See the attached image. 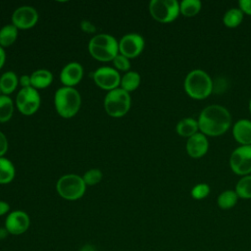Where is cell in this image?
<instances>
[{
	"label": "cell",
	"instance_id": "cell-12",
	"mask_svg": "<svg viewBox=\"0 0 251 251\" xmlns=\"http://www.w3.org/2000/svg\"><path fill=\"white\" fill-rule=\"evenodd\" d=\"M30 225V220L28 215L21 210H16L11 213L6 218L5 228L8 233L13 235H20L25 233Z\"/></svg>",
	"mask_w": 251,
	"mask_h": 251
},
{
	"label": "cell",
	"instance_id": "cell-9",
	"mask_svg": "<svg viewBox=\"0 0 251 251\" xmlns=\"http://www.w3.org/2000/svg\"><path fill=\"white\" fill-rule=\"evenodd\" d=\"M16 105L24 115H32L40 106V96L37 89L32 86L23 87L17 94Z\"/></svg>",
	"mask_w": 251,
	"mask_h": 251
},
{
	"label": "cell",
	"instance_id": "cell-8",
	"mask_svg": "<svg viewBox=\"0 0 251 251\" xmlns=\"http://www.w3.org/2000/svg\"><path fill=\"white\" fill-rule=\"evenodd\" d=\"M229 166L232 172L239 176L251 173V145H240L235 148L229 157Z\"/></svg>",
	"mask_w": 251,
	"mask_h": 251
},
{
	"label": "cell",
	"instance_id": "cell-18",
	"mask_svg": "<svg viewBox=\"0 0 251 251\" xmlns=\"http://www.w3.org/2000/svg\"><path fill=\"white\" fill-rule=\"evenodd\" d=\"M176 129L178 135L189 138L197 133V130L199 129L198 122L193 118H184L176 124Z\"/></svg>",
	"mask_w": 251,
	"mask_h": 251
},
{
	"label": "cell",
	"instance_id": "cell-5",
	"mask_svg": "<svg viewBox=\"0 0 251 251\" xmlns=\"http://www.w3.org/2000/svg\"><path fill=\"white\" fill-rule=\"evenodd\" d=\"M86 184L83 178L77 175L69 174L61 176L56 183L58 194L67 200H76L83 196Z\"/></svg>",
	"mask_w": 251,
	"mask_h": 251
},
{
	"label": "cell",
	"instance_id": "cell-29",
	"mask_svg": "<svg viewBox=\"0 0 251 251\" xmlns=\"http://www.w3.org/2000/svg\"><path fill=\"white\" fill-rule=\"evenodd\" d=\"M210 193V186L207 183H198L191 189V196L196 200L204 199Z\"/></svg>",
	"mask_w": 251,
	"mask_h": 251
},
{
	"label": "cell",
	"instance_id": "cell-7",
	"mask_svg": "<svg viewBox=\"0 0 251 251\" xmlns=\"http://www.w3.org/2000/svg\"><path fill=\"white\" fill-rule=\"evenodd\" d=\"M149 12L156 21L170 23L180 13L179 3L176 0H152L149 3Z\"/></svg>",
	"mask_w": 251,
	"mask_h": 251
},
{
	"label": "cell",
	"instance_id": "cell-27",
	"mask_svg": "<svg viewBox=\"0 0 251 251\" xmlns=\"http://www.w3.org/2000/svg\"><path fill=\"white\" fill-rule=\"evenodd\" d=\"M235 192L238 197L243 199L251 198V175L243 176L235 185Z\"/></svg>",
	"mask_w": 251,
	"mask_h": 251
},
{
	"label": "cell",
	"instance_id": "cell-30",
	"mask_svg": "<svg viewBox=\"0 0 251 251\" xmlns=\"http://www.w3.org/2000/svg\"><path fill=\"white\" fill-rule=\"evenodd\" d=\"M113 64L117 70L123 71V72H128V70L130 68L129 59L122 54H118L113 59Z\"/></svg>",
	"mask_w": 251,
	"mask_h": 251
},
{
	"label": "cell",
	"instance_id": "cell-19",
	"mask_svg": "<svg viewBox=\"0 0 251 251\" xmlns=\"http://www.w3.org/2000/svg\"><path fill=\"white\" fill-rule=\"evenodd\" d=\"M19 79L17 75L12 72H6L4 73L1 76H0V90L4 95H8L10 93H12L17 85H18Z\"/></svg>",
	"mask_w": 251,
	"mask_h": 251
},
{
	"label": "cell",
	"instance_id": "cell-25",
	"mask_svg": "<svg viewBox=\"0 0 251 251\" xmlns=\"http://www.w3.org/2000/svg\"><path fill=\"white\" fill-rule=\"evenodd\" d=\"M238 196L235 190H225L223 191L217 199L218 206L224 210L232 208L237 203Z\"/></svg>",
	"mask_w": 251,
	"mask_h": 251
},
{
	"label": "cell",
	"instance_id": "cell-2",
	"mask_svg": "<svg viewBox=\"0 0 251 251\" xmlns=\"http://www.w3.org/2000/svg\"><path fill=\"white\" fill-rule=\"evenodd\" d=\"M183 86L187 95L197 100L207 98L214 87L210 75L201 69L190 71L184 78Z\"/></svg>",
	"mask_w": 251,
	"mask_h": 251
},
{
	"label": "cell",
	"instance_id": "cell-34",
	"mask_svg": "<svg viewBox=\"0 0 251 251\" xmlns=\"http://www.w3.org/2000/svg\"><path fill=\"white\" fill-rule=\"evenodd\" d=\"M20 84L22 85V88H23V87H29V86H31L30 75H23L20 77Z\"/></svg>",
	"mask_w": 251,
	"mask_h": 251
},
{
	"label": "cell",
	"instance_id": "cell-33",
	"mask_svg": "<svg viewBox=\"0 0 251 251\" xmlns=\"http://www.w3.org/2000/svg\"><path fill=\"white\" fill-rule=\"evenodd\" d=\"M8 149V141L3 132L0 131V157H2Z\"/></svg>",
	"mask_w": 251,
	"mask_h": 251
},
{
	"label": "cell",
	"instance_id": "cell-1",
	"mask_svg": "<svg viewBox=\"0 0 251 251\" xmlns=\"http://www.w3.org/2000/svg\"><path fill=\"white\" fill-rule=\"evenodd\" d=\"M198 126L201 132L209 136L224 134L230 126L231 116L224 106L214 104L205 107L198 117Z\"/></svg>",
	"mask_w": 251,
	"mask_h": 251
},
{
	"label": "cell",
	"instance_id": "cell-31",
	"mask_svg": "<svg viewBox=\"0 0 251 251\" xmlns=\"http://www.w3.org/2000/svg\"><path fill=\"white\" fill-rule=\"evenodd\" d=\"M239 9L248 15H251V0H240L238 2Z\"/></svg>",
	"mask_w": 251,
	"mask_h": 251
},
{
	"label": "cell",
	"instance_id": "cell-24",
	"mask_svg": "<svg viewBox=\"0 0 251 251\" xmlns=\"http://www.w3.org/2000/svg\"><path fill=\"white\" fill-rule=\"evenodd\" d=\"M14 113V104L8 95H0V123L9 121Z\"/></svg>",
	"mask_w": 251,
	"mask_h": 251
},
{
	"label": "cell",
	"instance_id": "cell-14",
	"mask_svg": "<svg viewBox=\"0 0 251 251\" xmlns=\"http://www.w3.org/2000/svg\"><path fill=\"white\" fill-rule=\"evenodd\" d=\"M209 148V142L207 136L202 132H197L190 136L185 145V149L187 154L194 159H198L203 157Z\"/></svg>",
	"mask_w": 251,
	"mask_h": 251
},
{
	"label": "cell",
	"instance_id": "cell-11",
	"mask_svg": "<svg viewBox=\"0 0 251 251\" xmlns=\"http://www.w3.org/2000/svg\"><path fill=\"white\" fill-rule=\"evenodd\" d=\"M144 48V38L138 33H127L119 42L120 54L126 58L137 57Z\"/></svg>",
	"mask_w": 251,
	"mask_h": 251
},
{
	"label": "cell",
	"instance_id": "cell-16",
	"mask_svg": "<svg viewBox=\"0 0 251 251\" xmlns=\"http://www.w3.org/2000/svg\"><path fill=\"white\" fill-rule=\"evenodd\" d=\"M234 139L241 145H251V121L238 120L232 127Z\"/></svg>",
	"mask_w": 251,
	"mask_h": 251
},
{
	"label": "cell",
	"instance_id": "cell-10",
	"mask_svg": "<svg viewBox=\"0 0 251 251\" xmlns=\"http://www.w3.org/2000/svg\"><path fill=\"white\" fill-rule=\"evenodd\" d=\"M95 81V83L102 89L113 90L118 88L121 84V75L119 72L111 67H100L93 73L89 74Z\"/></svg>",
	"mask_w": 251,
	"mask_h": 251
},
{
	"label": "cell",
	"instance_id": "cell-13",
	"mask_svg": "<svg viewBox=\"0 0 251 251\" xmlns=\"http://www.w3.org/2000/svg\"><path fill=\"white\" fill-rule=\"evenodd\" d=\"M38 20L37 11L31 6H21L12 15V23L17 28H29L35 25Z\"/></svg>",
	"mask_w": 251,
	"mask_h": 251
},
{
	"label": "cell",
	"instance_id": "cell-22",
	"mask_svg": "<svg viewBox=\"0 0 251 251\" xmlns=\"http://www.w3.org/2000/svg\"><path fill=\"white\" fill-rule=\"evenodd\" d=\"M18 36V28L13 25H4L0 29V46L8 47L12 45Z\"/></svg>",
	"mask_w": 251,
	"mask_h": 251
},
{
	"label": "cell",
	"instance_id": "cell-39",
	"mask_svg": "<svg viewBox=\"0 0 251 251\" xmlns=\"http://www.w3.org/2000/svg\"><path fill=\"white\" fill-rule=\"evenodd\" d=\"M249 111H250V114H251V98L249 100Z\"/></svg>",
	"mask_w": 251,
	"mask_h": 251
},
{
	"label": "cell",
	"instance_id": "cell-3",
	"mask_svg": "<svg viewBox=\"0 0 251 251\" xmlns=\"http://www.w3.org/2000/svg\"><path fill=\"white\" fill-rule=\"evenodd\" d=\"M54 103L57 113L66 119L74 117L79 110L81 98L74 87L63 86L56 90Z\"/></svg>",
	"mask_w": 251,
	"mask_h": 251
},
{
	"label": "cell",
	"instance_id": "cell-35",
	"mask_svg": "<svg viewBox=\"0 0 251 251\" xmlns=\"http://www.w3.org/2000/svg\"><path fill=\"white\" fill-rule=\"evenodd\" d=\"M9 210H10V205L5 201L0 200V216L7 214L9 212Z\"/></svg>",
	"mask_w": 251,
	"mask_h": 251
},
{
	"label": "cell",
	"instance_id": "cell-38",
	"mask_svg": "<svg viewBox=\"0 0 251 251\" xmlns=\"http://www.w3.org/2000/svg\"><path fill=\"white\" fill-rule=\"evenodd\" d=\"M8 234V231L6 230L5 227H1L0 228V239H3L4 237H6Z\"/></svg>",
	"mask_w": 251,
	"mask_h": 251
},
{
	"label": "cell",
	"instance_id": "cell-15",
	"mask_svg": "<svg viewBox=\"0 0 251 251\" xmlns=\"http://www.w3.org/2000/svg\"><path fill=\"white\" fill-rule=\"evenodd\" d=\"M82 75V66L77 62H71L62 69L60 74V79L65 86L73 87L81 80Z\"/></svg>",
	"mask_w": 251,
	"mask_h": 251
},
{
	"label": "cell",
	"instance_id": "cell-28",
	"mask_svg": "<svg viewBox=\"0 0 251 251\" xmlns=\"http://www.w3.org/2000/svg\"><path fill=\"white\" fill-rule=\"evenodd\" d=\"M82 178L86 185H94L102 179V173L98 169H91L85 172Z\"/></svg>",
	"mask_w": 251,
	"mask_h": 251
},
{
	"label": "cell",
	"instance_id": "cell-37",
	"mask_svg": "<svg viewBox=\"0 0 251 251\" xmlns=\"http://www.w3.org/2000/svg\"><path fill=\"white\" fill-rule=\"evenodd\" d=\"M79 251H95V249L92 245L87 244V245H84L83 247H81V249Z\"/></svg>",
	"mask_w": 251,
	"mask_h": 251
},
{
	"label": "cell",
	"instance_id": "cell-21",
	"mask_svg": "<svg viewBox=\"0 0 251 251\" xmlns=\"http://www.w3.org/2000/svg\"><path fill=\"white\" fill-rule=\"evenodd\" d=\"M140 84V75L136 72L128 71L121 78V88L126 92L135 90Z\"/></svg>",
	"mask_w": 251,
	"mask_h": 251
},
{
	"label": "cell",
	"instance_id": "cell-20",
	"mask_svg": "<svg viewBox=\"0 0 251 251\" xmlns=\"http://www.w3.org/2000/svg\"><path fill=\"white\" fill-rule=\"evenodd\" d=\"M15 167L7 158L0 157V183L6 184L11 182L15 177Z\"/></svg>",
	"mask_w": 251,
	"mask_h": 251
},
{
	"label": "cell",
	"instance_id": "cell-23",
	"mask_svg": "<svg viewBox=\"0 0 251 251\" xmlns=\"http://www.w3.org/2000/svg\"><path fill=\"white\" fill-rule=\"evenodd\" d=\"M243 20V12L239 8H230L228 9L224 17L223 22L227 27H235L241 24Z\"/></svg>",
	"mask_w": 251,
	"mask_h": 251
},
{
	"label": "cell",
	"instance_id": "cell-32",
	"mask_svg": "<svg viewBox=\"0 0 251 251\" xmlns=\"http://www.w3.org/2000/svg\"><path fill=\"white\" fill-rule=\"evenodd\" d=\"M80 27L83 31H85L87 33H92L96 30L95 25L92 23H90L89 21H85V20L80 23Z\"/></svg>",
	"mask_w": 251,
	"mask_h": 251
},
{
	"label": "cell",
	"instance_id": "cell-4",
	"mask_svg": "<svg viewBox=\"0 0 251 251\" xmlns=\"http://www.w3.org/2000/svg\"><path fill=\"white\" fill-rule=\"evenodd\" d=\"M88 51L93 58L99 61H113L119 54V42L110 34L100 33L90 39Z\"/></svg>",
	"mask_w": 251,
	"mask_h": 251
},
{
	"label": "cell",
	"instance_id": "cell-6",
	"mask_svg": "<svg viewBox=\"0 0 251 251\" xmlns=\"http://www.w3.org/2000/svg\"><path fill=\"white\" fill-rule=\"evenodd\" d=\"M104 108L107 114L114 118L126 115L130 108V96L128 92L121 87L109 91L104 99Z\"/></svg>",
	"mask_w": 251,
	"mask_h": 251
},
{
	"label": "cell",
	"instance_id": "cell-17",
	"mask_svg": "<svg viewBox=\"0 0 251 251\" xmlns=\"http://www.w3.org/2000/svg\"><path fill=\"white\" fill-rule=\"evenodd\" d=\"M52 80H53V75L51 74V72L45 69L36 70L30 75L31 86L35 89L46 88L51 84Z\"/></svg>",
	"mask_w": 251,
	"mask_h": 251
},
{
	"label": "cell",
	"instance_id": "cell-26",
	"mask_svg": "<svg viewBox=\"0 0 251 251\" xmlns=\"http://www.w3.org/2000/svg\"><path fill=\"white\" fill-rule=\"evenodd\" d=\"M202 3L199 0H182L179 3V11L185 17H193L201 10Z\"/></svg>",
	"mask_w": 251,
	"mask_h": 251
},
{
	"label": "cell",
	"instance_id": "cell-36",
	"mask_svg": "<svg viewBox=\"0 0 251 251\" xmlns=\"http://www.w3.org/2000/svg\"><path fill=\"white\" fill-rule=\"evenodd\" d=\"M6 60V53L4 51V48L0 46V69L3 67Z\"/></svg>",
	"mask_w": 251,
	"mask_h": 251
},
{
	"label": "cell",
	"instance_id": "cell-40",
	"mask_svg": "<svg viewBox=\"0 0 251 251\" xmlns=\"http://www.w3.org/2000/svg\"><path fill=\"white\" fill-rule=\"evenodd\" d=\"M0 92H1V90H0Z\"/></svg>",
	"mask_w": 251,
	"mask_h": 251
}]
</instances>
